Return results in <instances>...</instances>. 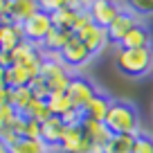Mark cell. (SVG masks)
I'll use <instances>...</instances> for the list:
<instances>
[{"label": "cell", "instance_id": "21", "mask_svg": "<svg viewBox=\"0 0 153 153\" xmlns=\"http://www.w3.org/2000/svg\"><path fill=\"white\" fill-rule=\"evenodd\" d=\"M23 117H29V120H36V122H41V124H45V122H48L50 117H54V115H52V110H50L48 101L34 99L32 104H29V108L23 113Z\"/></svg>", "mask_w": 153, "mask_h": 153}, {"label": "cell", "instance_id": "35", "mask_svg": "<svg viewBox=\"0 0 153 153\" xmlns=\"http://www.w3.org/2000/svg\"><path fill=\"white\" fill-rule=\"evenodd\" d=\"M7 86V70L5 68H0V88Z\"/></svg>", "mask_w": 153, "mask_h": 153}, {"label": "cell", "instance_id": "26", "mask_svg": "<svg viewBox=\"0 0 153 153\" xmlns=\"http://www.w3.org/2000/svg\"><path fill=\"white\" fill-rule=\"evenodd\" d=\"M131 153H153V137H149L146 133H140L135 137V144H133Z\"/></svg>", "mask_w": 153, "mask_h": 153}, {"label": "cell", "instance_id": "3", "mask_svg": "<svg viewBox=\"0 0 153 153\" xmlns=\"http://www.w3.org/2000/svg\"><path fill=\"white\" fill-rule=\"evenodd\" d=\"M41 76L48 81V88H50L52 95H65L68 86L72 81V74L68 72L65 63L61 61V54H52V52H45Z\"/></svg>", "mask_w": 153, "mask_h": 153}, {"label": "cell", "instance_id": "22", "mask_svg": "<svg viewBox=\"0 0 153 153\" xmlns=\"http://www.w3.org/2000/svg\"><path fill=\"white\" fill-rule=\"evenodd\" d=\"M48 106H50V110H52L54 117H63V115H68L70 110H76L68 95H50L48 97Z\"/></svg>", "mask_w": 153, "mask_h": 153}, {"label": "cell", "instance_id": "29", "mask_svg": "<svg viewBox=\"0 0 153 153\" xmlns=\"http://www.w3.org/2000/svg\"><path fill=\"white\" fill-rule=\"evenodd\" d=\"M38 5H41V11H45V14L52 16L54 11H59L65 2H63V0H43V2H38Z\"/></svg>", "mask_w": 153, "mask_h": 153}, {"label": "cell", "instance_id": "5", "mask_svg": "<svg viewBox=\"0 0 153 153\" xmlns=\"http://www.w3.org/2000/svg\"><path fill=\"white\" fill-rule=\"evenodd\" d=\"M52 29H54L52 16L45 14V11H36L29 20L23 23L25 41H29V43H34V45H41L45 38H48V34L52 32Z\"/></svg>", "mask_w": 153, "mask_h": 153}, {"label": "cell", "instance_id": "17", "mask_svg": "<svg viewBox=\"0 0 153 153\" xmlns=\"http://www.w3.org/2000/svg\"><path fill=\"white\" fill-rule=\"evenodd\" d=\"M74 36L72 32H63V29H52L48 34L43 43H41V50L43 52H52V54H61V50L68 45V41Z\"/></svg>", "mask_w": 153, "mask_h": 153}, {"label": "cell", "instance_id": "2", "mask_svg": "<svg viewBox=\"0 0 153 153\" xmlns=\"http://www.w3.org/2000/svg\"><path fill=\"white\" fill-rule=\"evenodd\" d=\"M115 65L124 76L131 79H142L153 72V48L142 50H117L115 54Z\"/></svg>", "mask_w": 153, "mask_h": 153}, {"label": "cell", "instance_id": "1", "mask_svg": "<svg viewBox=\"0 0 153 153\" xmlns=\"http://www.w3.org/2000/svg\"><path fill=\"white\" fill-rule=\"evenodd\" d=\"M104 124L113 135H140V115L131 101L113 99Z\"/></svg>", "mask_w": 153, "mask_h": 153}, {"label": "cell", "instance_id": "33", "mask_svg": "<svg viewBox=\"0 0 153 153\" xmlns=\"http://www.w3.org/2000/svg\"><path fill=\"white\" fill-rule=\"evenodd\" d=\"M9 65H11V54L0 50V68H5V70H7Z\"/></svg>", "mask_w": 153, "mask_h": 153}, {"label": "cell", "instance_id": "14", "mask_svg": "<svg viewBox=\"0 0 153 153\" xmlns=\"http://www.w3.org/2000/svg\"><path fill=\"white\" fill-rule=\"evenodd\" d=\"M81 126H83V133H86V137L90 140L95 146H106V144L110 142V137H113V133L108 131V126H106L104 122L83 120Z\"/></svg>", "mask_w": 153, "mask_h": 153}, {"label": "cell", "instance_id": "18", "mask_svg": "<svg viewBox=\"0 0 153 153\" xmlns=\"http://www.w3.org/2000/svg\"><path fill=\"white\" fill-rule=\"evenodd\" d=\"M34 79V74L23 65H9L7 68V86L9 88H25L29 86V81Z\"/></svg>", "mask_w": 153, "mask_h": 153}, {"label": "cell", "instance_id": "36", "mask_svg": "<svg viewBox=\"0 0 153 153\" xmlns=\"http://www.w3.org/2000/svg\"><path fill=\"white\" fill-rule=\"evenodd\" d=\"M0 153H9V146L5 142H0Z\"/></svg>", "mask_w": 153, "mask_h": 153}, {"label": "cell", "instance_id": "9", "mask_svg": "<svg viewBox=\"0 0 153 153\" xmlns=\"http://www.w3.org/2000/svg\"><path fill=\"white\" fill-rule=\"evenodd\" d=\"M88 11H90V16H92V20H95V25H99V27L108 29V25L113 23L117 16H120L122 5H117V2H110V0H95V2H90Z\"/></svg>", "mask_w": 153, "mask_h": 153}, {"label": "cell", "instance_id": "25", "mask_svg": "<svg viewBox=\"0 0 153 153\" xmlns=\"http://www.w3.org/2000/svg\"><path fill=\"white\" fill-rule=\"evenodd\" d=\"M90 25H95L90 11H88V9L79 11V16H76V20H74V27H72V34H74V36H79V34H83L88 27H90Z\"/></svg>", "mask_w": 153, "mask_h": 153}, {"label": "cell", "instance_id": "4", "mask_svg": "<svg viewBox=\"0 0 153 153\" xmlns=\"http://www.w3.org/2000/svg\"><path fill=\"white\" fill-rule=\"evenodd\" d=\"M97 92L99 90H97V86L90 79H86V76H81V74H72V81H70V86H68L65 95L70 97L72 106H74L76 110H83Z\"/></svg>", "mask_w": 153, "mask_h": 153}, {"label": "cell", "instance_id": "19", "mask_svg": "<svg viewBox=\"0 0 153 153\" xmlns=\"http://www.w3.org/2000/svg\"><path fill=\"white\" fill-rule=\"evenodd\" d=\"M9 153H50V146L43 142V140L20 137L16 144L9 146Z\"/></svg>", "mask_w": 153, "mask_h": 153}, {"label": "cell", "instance_id": "28", "mask_svg": "<svg viewBox=\"0 0 153 153\" xmlns=\"http://www.w3.org/2000/svg\"><path fill=\"white\" fill-rule=\"evenodd\" d=\"M9 128L14 131L18 137H25V128H27V117H23V115H16V120L9 124Z\"/></svg>", "mask_w": 153, "mask_h": 153}, {"label": "cell", "instance_id": "27", "mask_svg": "<svg viewBox=\"0 0 153 153\" xmlns=\"http://www.w3.org/2000/svg\"><path fill=\"white\" fill-rule=\"evenodd\" d=\"M41 133H43V124L36 120H29L27 117V128H25V137L32 140H41Z\"/></svg>", "mask_w": 153, "mask_h": 153}, {"label": "cell", "instance_id": "34", "mask_svg": "<svg viewBox=\"0 0 153 153\" xmlns=\"http://www.w3.org/2000/svg\"><path fill=\"white\" fill-rule=\"evenodd\" d=\"M133 9L135 11H153V5H149V2H135Z\"/></svg>", "mask_w": 153, "mask_h": 153}, {"label": "cell", "instance_id": "13", "mask_svg": "<svg viewBox=\"0 0 153 153\" xmlns=\"http://www.w3.org/2000/svg\"><path fill=\"white\" fill-rule=\"evenodd\" d=\"M110 104H113V99H110L108 95H104V92H97V95L90 99V104H88L86 108L81 110V113H83V120L104 122V120H106V115H108V110H110Z\"/></svg>", "mask_w": 153, "mask_h": 153}, {"label": "cell", "instance_id": "23", "mask_svg": "<svg viewBox=\"0 0 153 153\" xmlns=\"http://www.w3.org/2000/svg\"><path fill=\"white\" fill-rule=\"evenodd\" d=\"M34 101V95H32V90H29L27 86L25 88H16L14 90V99H11V106L16 108V113L18 115H23L25 110L29 108V104Z\"/></svg>", "mask_w": 153, "mask_h": 153}, {"label": "cell", "instance_id": "7", "mask_svg": "<svg viewBox=\"0 0 153 153\" xmlns=\"http://www.w3.org/2000/svg\"><path fill=\"white\" fill-rule=\"evenodd\" d=\"M90 59H92L90 50L86 48V43H83L79 36H72L70 41H68V45L61 50V61L65 63V68H81V65H86Z\"/></svg>", "mask_w": 153, "mask_h": 153}, {"label": "cell", "instance_id": "10", "mask_svg": "<svg viewBox=\"0 0 153 153\" xmlns=\"http://www.w3.org/2000/svg\"><path fill=\"white\" fill-rule=\"evenodd\" d=\"M79 38L86 43V48L90 50L92 56L104 52L106 45H108V41H110V38H108V32H106L104 27H99V25H90L83 34H79Z\"/></svg>", "mask_w": 153, "mask_h": 153}, {"label": "cell", "instance_id": "6", "mask_svg": "<svg viewBox=\"0 0 153 153\" xmlns=\"http://www.w3.org/2000/svg\"><path fill=\"white\" fill-rule=\"evenodd\" d=\"M95 144L86 137L83 126H65L63 140L59 144V153H90Z\"/></svg>", "mask_w": 153, "mask_h": 153}, {"label": "cell", "instance_id": "11", "mask_svg": "<svg viewBox=\"0 0 153 153\" xmlns=\"http://www.w3.org/2000/svg\"><path fill=\"white\" fill-rule=\"evenodd\" d=\"M25 41V32L23 25L11 23V25H0V50L2 52H14L20 43Z\"/></svg>", "mask_w": 153, "mask_h": 153}, {"label": "cell", "instance_id": "24", "mask_svg": "<svg viewBox=\"0 0 153 153\" xmlns=\"http://www.w3.org/2000/svg\"><path fill=\"white\" fill-rule=\"evenodd\" d=\"M27 88L32 90L34 99H41V101H48V97L52 95V92H50V88H48V81H45L41 74L34 76L32 81H29V86H27Z\"/></svg>", "mask_w": 153, "mask_h": 153}, {"label": "cell", "instance_id": "30", "mask_svg": "<svg viewBox=\"0 0 153 153\" xmlns=\"http://www.w3.org/2000/svg\"><path fill=\"white\" fill-rule=\"evenodd\" d=\"M16 115H18V113H16L14 106H0V120H2L5 126H9L11 122L16 120Z\"/></svg>", "mask_w": 153, "mask_h": 153}, {"label": "cell", "instance_id": "20", "mask_svg": "<svg viewBox=\"0 0 153 153\" xmlns=\"http://www.w3.org/2000/svg\"><path fill=\"white\" fill-rule=\"evenodd\" d=\"M137 135H113L110 142L104 146L106 153H131Z\"/></svg>", "mask_w": 153, "mask_h": 153}, {"label": "cell", "instance_id": "15", "mask_svg": "<svg viewBox=\"0 0 153 153\" xmlns=\"http://www.w3.org/2000/svg\"><path fill=\"white\" fill-rule=\"evenodd\" d=\"M36 11H41V5L34 0H9V18L18 25L29 20Z\"/></svg>", "mask_w": 153, "mask_h": 153}, {"label": "cell", "instance_id": "31", "mask_svg": "<svg viewBox=\"0 0 153 153\" xmlns=\"http://www.w3.org/2000/svg\"><path fill=\"white\" fill-rule=\"evenodd\" d=\"M11 99H14V88L2 86L0 88V106H11Z\"/></svg>", "mask_w": 153, "mask_h": 153}, {"label": "cell", "instance_id": "32", "mask_svg": "<svg viewBox=\"0 0 153 153\" xmlns=\"http://www.w3.org/2000/svg\"><path fill=\"white\" fill-rule=\"evenodd\" d=\"M14 20L9 18V2L0 0V25H11Z\"/></svg>", "mask_w": 153, "mask_h": 153}, {"label": "cell", "instance_id": "8", "mask_svg": "<svg viewBox=\"0 0 153 153\" xmlns=\"http://www.w3.org/2000/svg\"><path fill=\"white\" fill-rule=\"evenodd\" d=\"M137 25H142L140 23V18H137V11H126V9H122L120 11V16L113 20V23L108 25V38L113 41V43H117L120 45L122 41L126 38V34L131 32V29H135Z\"/></svg>", "mask_w": 153, "mask_h": 153}, {"label": "cell", "instance_id": "12", "mask_svg": "<svg viewBox=\"0 0 153 153\" xmlns=\"http://www.w3.org/2000/svg\"><path fill=\"white\" fill-rule=\"evenodd\" d=\"M63 133H65V124H63L61 117H50L43 124V133H41V140L50 146V151H59V144L63 140Z\"/></svg>", "mask_w": 153, "mask_h": 153}, {"label": "cell", "instance_id": "16", "mask_svg": "<svg viewBox=\"0 0 153 153\" xmlns=\"http://www.w3.org/2000/svg\"><path fill=\"white\" fill-rule=\"evenodd\" d=\"M142 48H151V32L144 25H137L126 34V38L120 43V50H142Z\"/></svg>", "mask_w": 153, "mask_h": 153}]
</instances>
